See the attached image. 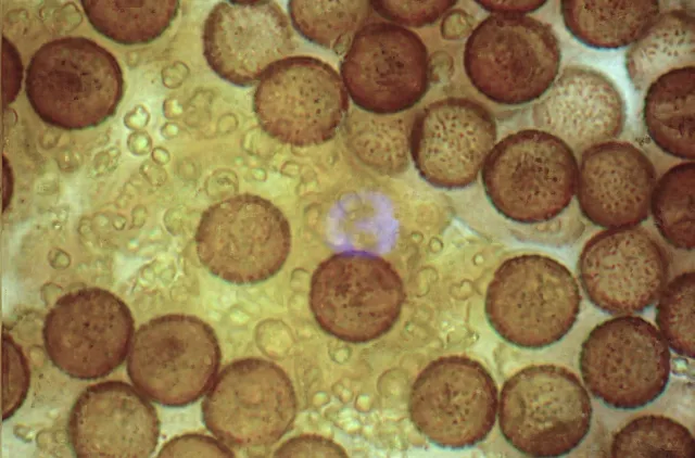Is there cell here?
Wrapping results in <instances>:
<instances>
[{
  "mask_svg": "<svg viewBox=\"0 0 695 458\" xmlns=\"http://www.w3.org/2000/svg\"><path fill=\"white\" fill-rule=\"evenodd\" d=\"M25 84L34 112L65 130L101 125L115 114L124 93L117 60L85 37L42 44L27 66Z\"/></svg>",
  "mask_w": 695,
  "mask_h": 458,
  "instance_id": "1",
  "label": "cell"
},
{
  "mask_svg": "<svg viewBox=\"0 0 695 458\" xmlns=\"http://www.w3.org/2000/svg\"><path fill=\"white\" fill-rule=\"evenodd\" d=\"M578 160L557 137L522 129L502 138L482 169L484 193L504 218L536 225L558 217L576 195Z\"/></svg>",
  "mask_w": 695,
  "mask_h": 458,
  "instance_id": "2",
  "label": "cell"
},
{
  "mask_svg": "<svg viewBox=\"0 0 695 458\" xmlns=\"http://www.w3.org/2000/svg\"><path fill=\"white\" fill-rule=\"evenodd\" d=\"M581 293L571 271L540 254L506 259L486 290L484 313L505 342L541 349L559 342L576 323Z\"/></svg>",
  "mask_w": 695,
  "mask_h": 458,
  "instance_id": "3",
  "label": "cell"
},
{
  "mask_svg": "<svg viewBox=\"0 0 695 458\" xmlns=\"http://www.w3.org/2000/svg\"><path fill=\"white\" fill-rule=\"evenodd\" d=\"M561 50L554 29L528 15L492 14L471 31L464 68L490 101L508 106L541 99L559 74Z\"/></svg>",
  "mask_w": 695,
  "mask_h": 458,
  "instance_id": "4",
  "label": "cell"
},
{
  "mask_svg": "<svg viewBox=\"0 0 695 458\" xmlns=\"http://www.w3.org/2000/svg\"><path fill=\"white\" fill-rule=\"evenodd\" d=\"M593 408L589 392L569 369L533 365L503 385L497 406L505 441L529 457H561L586 437Z\"/></svg>",
  "mask_w": 695,
  "mask_h": 458,
  "instance_id": "5",
  "label": "cell"
},
{
  "mask_svg": "<svg viewBox=\"0 0 695 458\" xmlns=\"http://www.w3.org/2000/svg\"><path fill=\"white\" fill-rule=\"evenodd\" d=\"M404 302L402 279L383 258L342 252L314 271L309 306L318 326L348 343H367L388 333Z\"/></svg>",
  "mask_w": 695,
  "mask_h": 458,
  "instance_id": "6",
  "label": "cell"
},
{
  "mask_svg": "<svg viewBox=\"0 0 695 458\" xmlns=\"http://www.w3.org/2000/svg\"><path fill=\"white\" fill-rule=\"evenodd\" d=\"M579 368L587 392L604 405L634 410L656 400L671 371L670 348L657 328L639 316L596 325L582 343Z\"/></svg>",
  "mask_w": 695,
  "mask_h": 458,
  "instance_id": "7",
  "label": "cell"
},
{
  "mask_svg": "<svg viewBox=\"0 0 695 458\" xmlns=\"http://www.w3.org/2000/svg\"><path fill=\"white\" fill-rule=\"evenodd\" d=\"M220 364L213 329L189 315H165L134 334L127 373L135 387L166 407L195 403L211 387Z\"/></svg>",
  "mask_w": 695,
  "mask_h": 458,
  "instance_id": "8",
  "label": "cell"
},
{
  "mask_svg": "<svg viewBox=\"0 0 695 458\" xmlns=\"http://www.w3.org/2000/svg\"><path fill=\"white\" fill-rule=\"evenodd\" d=\"M290 225L271 202L254 194L225 199L202 215L195 250L203 267L232 284L268 280L285 265Z\"/></svg>",
  "mask_w": 695,
  "mask_h": 458,
  "instance_id": "9",
  "label": "cell"
},
{
  "mask_svg": "<svg viewBox=\"0 0 695 458\" xmlns=\"http://www.w3.org/2000/svg\"><path fill=\"white\" fill-rule=\"evenodd\" d=\"M253 110L273 139L300 148L331 140L349 112V94L328 63L307 55L274 64L253 94Z\"/></svg>",
  "mask_w": 695,
  "mask_h": 458,
  "instance_id": "10",
  "label": "cell"
},
{
  "mask_svg": "<svg viewBox=\"0 0 695 458\" xmlns=\"http://www.w3.org/2000/svg\"><path fill=\"white\" fill-rule=\"evenodd\" d=\"M296 397L289 377L271 361L236 360L212 383L202 404L208 431L228 447L254 449L276 443L290 429Z\"/></svg>",
  "mask_w": 695,
  "mask_h": 458,
  "instance_id": "11",
  "label": "cell"
},
{
  "mask_svg": "<svg viewBox=\"0 0 695 458\" xmlns=\"http://www.w3.org/2000/svg\"><path fill=\"white\" fill-rule=\"evenodd\" d=\"M497 406V386L486 368L454 355L433 360L420 372L408 410L414 427L432 444L463 449L486 438Z\"/></svg>",
  "mask_w": 695,
  "mask_h": 458,
  "instance_id": "12",
  "label": "cell"
},
{
  "mask_svg": "<svg viewBox=\"0 0 695 458\" xmlns=\"http://www.w3.org/2000/svg\"><path fill=\"white\" fill-rule=\"evenodd\" d=\"M348 94L357 109L395 115L415 106L430 85V58L413 30L377 22L353 37L340 65Z\"/></svg>",
  "mask_w": 695,
  "mask_h": 458,
  "instance_id": "13",
  "label": "cell"
},
{
  "mask_svg": "<svg viewBox=\"0 0 695 458\" xmlns=\"http://www.w3.org/2000/svg\"><path fill=\"white\" fill-rule=\"evenodd\" d=\"M127 305L100 288L63 295L46 316L42 338L51 362L66 376L96 380L122 366L134 338Z\"/></svg>",
  "mask_w": 695,
  "mask_h": 458,
  "instance_id": "14",
  "label": "cell"
},
{
  "mask_svg": "<svg viewBox=\"0 0 695 458\" xmlns=\"http://www.w3.org/2000/svg\"><path fill=\"white\" fill-rule=\"evenodd\" d=\"M665 249L640 227L605 229L583 246L577 275L586 298L611 316L650 308L669 280Z\"/></svg>",
  "mask_w": 695,
  "mask_h": 458,
  "instance_id": "15",
  "label": "cell"
},
{
  "mask_svg": "<svg viewBox=\"0 0 695 458\" xmlns=\"http://www.w3.org/2000/svg\"><path fill=\"white\" fill-rule=\"evenodd\" d=\"M496 139V120L485 105L467 98H445L415 117L409 155L429 185L463 189L477 181Z\"/></svg>",
  "mask_w": 695,
  "mask_h": 458,
  "instance_id": "16",
  "label": "cell"
},
{
  "mask_svg": "<svg viewBox=\"0 0 695 458\" xmlns=\"http://www.w3.org/2000/svg\"><path fill=\"white\" fill-rule=\"evenodd\" d=\"M294 49L293 34L281 8L273 1H223L207 15L203 52L224 80L249 87L261 80Z\"/></svg>",
  "mask_w": 695,
  "mask_h": 458,
  "instance_id": "17",
  "label": "cell"
},
{
  "mask_svg": "<svg viewBox=\"0 0 695 458\" xmlns=\"http://www.w3.org/2000/svg\"><path fill=\"white\" fill-rule=\"evenodd\" d=\"M159 435L154 407L122 381L86 389L67 421L70 445L80 458H146L155 450Z\"/></svg>",
  "mask_w": 695,
  "mask_h": 458,
  "instance_id": "18",
  "label": "cell"
},
{
  "mask_svg": "<svg viewBox=\"0 0 695 458\" xmlns=\"http://www.w3.org/2000/svg\"><path fill=\"white\" fill-rule=\"evenodd\" d=\"M657 180L649 157L630 142L611 140L579 155L576 198L596 227H636L648 218Z\"/></svg>",
  "mask_w": 695,
  "mask_h": 458,
  "instance_id": "19",
  "label": "cell"
},
{
  "mask_svg": "<svg viewBox=\"0 0 695 458\" xmlns=\"http://www.w3.org/2000/svg\"><path fill=\"white\" fill-rule=\"evenodd\" d=\"M538 129L565 142L577 155L616 140L623 131L627 110L615 82L585 66L569 65L534 105Z\"/></svg>",
  "mask_w": 695,
  "mask_h": 458,
  "instance_id": "20",
  "label": "cell"
},
{
  "mask_svg": "<svg viewBox=\"0 0 695 458\" xmlns=\"http://www.w3.org/2000/svg\"><path fill=\"white\" fill-rule=\"evenodd\" d=\"M695 67L673 68L645 90L643 122L652 141L665 153L694 162Z\"/></svg>",
  "mask_w": 695,
  "mask_h": 458,
  "instance_id": "21",
  "label": "cell"
},
{
  "mask_svg": "<svg viewBox=\"0 0 695 458\" xmlns=\"http://www.w3.org/2000/svg\"><path fill=\"white\" fill-rule=\"evenodd\" d=\"M660 13L657 0H565L560 14L567 30L595 49L631 46Z\"/></svg>",
  "mask_w": 695,
  "mask_h": 458,
  "instance_id": "22",
  "label": "cell"
},
{
  "mask_svg": "<svg viewBox=\"0 0 695 458\" xmlns=\"http://www.w3.org/2000/svg\"><path fill=\"white\" fill-rule=\"evenodd\" d=\"M695 64V17L687 10L659 13L626 53V71L634 89L645 92L660 75Z\"/></svg>",
  "mask_w": 695,
  "mask_h": 458,
  "instance_id": "23",
  "label": "cell"
},
{
  "mask_svg": "<svg viewBox=\"0 0 695 458\" xmlns=\"http://www.w3.org/2000/svg\"><path fill=\"white\" fill-rule=\"evenodd\" d=\"M177 0H83L93 28L124 46L146 44L159 38L178 13Z\"/></svg>",
  "mask_w": 695,
  "mask_h": 458,
  "instance_id": "24",
  "label": "cell"
},
{
  "mask_svg": "<svg viewBox=\"0 0 695 458\" xmlns=\"http://www.w3.org/2000/svg\"><path fill=\"white\" fill-rule=\"evenodd\" d=\"M343 125L350 149L367 166L386 175L407 168L410 127L404 117L358 109L346 115Z\"/></svg>",
  "mask_w": 695,
  "mask_h": 458,
  "instance_id": "25",
  "label": "cell"
},
{
  "mask_svg": "<svg viewBox=\"0 0 695 458\" xmlns=\"http://www.w3.org/2000/svg\"><path fill=\"white\" fill-rule=\"evenodd\" d=\"M695 164L684 161L669 168L652 192L649 213L661 238L672 247L695 245Z\"/></svg>",
  "mask_w": 695,
  "mask_h": 458,
  "instance_id": "26",
  "label": "cell"
},
{
  "mask_svg": "<svg viewBox=\"0 0 695 458\" xmlns=\"http://www.w3.org/2000/svg\"><path fill=\"white\" fill-rule=\"evenodd\" d=\"M288 11L293 27L303 38L339 53L349 48L355 34L366 25L372 7L365 0H292Z\"/></svg>",
  "mask_w": 695,
  "mask_h": 458,
  "instance_id": "27",
  "label": "cell"
},
{
  "mask_svg": "<svg viewBox=\"0 0 695 458\" xmlns=\"http://www.w3.org/2000/svg\"><path fill=\"white\" fill-rule=\"evenodd\" d=\"M695 442L691 431L666 416L637 417L612 437L610 455L626 457L693 458Z\"/></svg>",
  "mask_w": 695,
  "mask_h": 458,
  "instance_id": "28",
  "label": "cell"
},
{
  "mask_svg": "<svg viewBox=\"0 0 695 458\" xmlns=\"http://www.w3.org/2000/svg\"><path fill=\"white\" fill-rule=\"evenodd\" d=\"M694 271H685L664 288L655 307L657 330L675 354L694 358Z\"/></svg>",
  "mask_w": 695,
  "mask_h": 458,
  "instance_id": "29",
  "label": "cell"
},
{
  "mask_svg": "<svg viewBox=\"0 0 695 458\" xmlns=\"http://www.w3.org/2000/svg\"><path fill=\"white\" fill-rule=\"evenodd\" d=\"M29 369L23 351L2 333V420L11 418L23 405L29 387Z\"/></svg>",
  "mask_w": 695,
  "mask_h": 458,
  "instance_id": "30",
  "label": "cell"
},
{
  "mask_svg": "<svg viewBox=\"0 0 695 458\" xmlns=\"http://www.w3.org/2000/svg\"><path fill=\"white\" fill-rule=\"evenodd\" d=\"M456 2L455 0L370 1L372 9L379 15L403 27H422L433 24Z\"/></svg>",
  "mask_w": 695,
  "mask_h": 458,
  "instance_id": "31",
  "label": "cell"
},
{
  "mask_svg": "<svg viewBox=\"0 0 695 458\" xmlns=\"http://www.w3.org/2000/svg\"><path fill=\"white\" fill-rule=\"evenodd\" d=\"M159 457H233V453L219 440L201 434H186L168 441Z\"/></svg>",
  "mask_w": 695,
  "mask_h": 458,
  "instance_id": "32",
  "label": "cell"
},
{
  "mask_svg": "<svg viewBox=\"0 0 695 458\" xmlns=\"http://www.w3.org/2000/svg\"><path fill=\"white\" fill-rule=\"evenodd\" d=\"M276 457H346V453L334 442L315 435H302L283 443L274 454Z\"/></svg>",
  "mask_w": 695,
  "mask_h": 458,
  "instance_id": "33",
  "label": "cell"
},
{
  "mask_svg": "<svg viewBox=\"0 0 695 458\" xmlns=\"http://www.w3.org/2000/svg\"><path fill=\"white\" fill-rule=\"evenodd\" d=\"M22 64L15 48L2 39V103L10 104L20 90Z\"/></svg>",
  "mask_w": 695,
  "mask_h": 458,
  "instance_id": "34",
  "label": "cell"
},
{
  "mask_svg": "<svg viewBox=\"0 0 695 458\" xmlns=\"http://www.w3.org/2000/svg\"><path fill=\"white\" fill-rule=\"evenodd\" d=\"M475 18L463 10H451L444 14L441 35L446 40H459L469 37L473 30Z\"/></svg>",
  "mask_w": 695,
  "mask_h": 458,
  "instance_id": "35",
  "label": "cell"
},
{
  "mask_svg": "<svg viewBox=\"0 0 695 458\" xmlns=\"http://www.w3.org/2000/svg\"><path fill=\"white\" fill-rule=\"evenodd\" d=\"M477 3L482 9L493 14L526 15L527 13L534 12L542 8L546 3V0H479Z\"/></svg>",
  "mask_w": 695,
  "mask_h": 458,
  "instance_id": "36",
  "label": "cell"
}]
</instances>
